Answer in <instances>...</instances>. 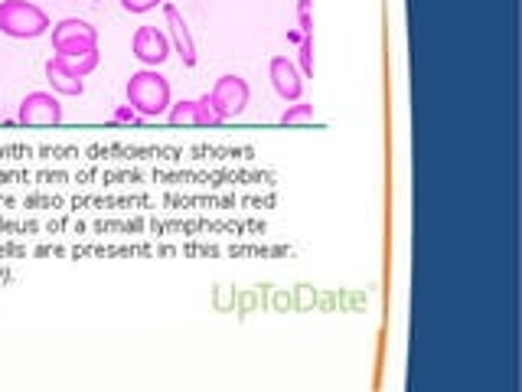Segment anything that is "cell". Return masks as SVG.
<instances>
[{"label":"cell","instance_id":"13","mask_svg":"<svg viewBox=\"0 0 522 392\" xmlns=\"http://www.w3.org/2000/svg\"><path fill=\"white\" fill-rule=\"evenodd\" d=\"M213 125H222V118L216 115L213 98L206 92L203 98H196V128H213Z\"/></svg>","mask_w":522,"mask_h":392},{"label":"cell","instance_id":"15","mask_svg":"<svg viewBox=\"0 0 522 392\" xmlns=\"http://www.w3.org/2000/svg\"><path fill=\"white\" fill-rule=\"evenodd\" d=\"M111 118L121 121V125H138V121H141V115L134 112L131 105H121V108H115V115H111Z\"/></svg>","mask_w":522,"mask_h":392},{"label":"cell","instance_id":"2","mask_svg":"<svg viewBox=\"0 0 522 392\" xmlns=\"http://www.w3.org/2000/svg\"><path fill=\"white\" fill-rule=\"evenodd\" d=\"M49 14L30 0H4L0 4V33L10 40H36L49 33Z\"/></svg>","mask_w":522,"mask_h":392},{"label":"cell","instance_id":"5","mask_svg":"<svg viewBox=\"0 0 522 392\" xmlns=\"http://www.w3.org/2000/svg\"><path fill=\"white\" fill-rule=\"evenodd\" d=\"M20 125H59L62 121V102L56 92H43L36 89L20 102V112H17Z\"/></svg>","mask_w":522,"mask_h":392},{"label":"cell","instance_id":"8","mask_svg":"<svg viewBox=\"0 0 522 392\" xmlns=\"http://www.w3.org/2000/svg\"><path fill=\"white\" fill-rule=\"evenodd\" d=\"M164 20H167V36H170V46H173V53H177L183 59V66L186 69H193L196 66V40H193V33L190 27H186V20L183 14L173 4H164Z\"/></svg>","mask_w":522,"mask_h":392},{"label":"cell","instance_id":"14","mask_svg":"<svg viewBox=\"0 0 522 392\" xmlns=\"http://www.w3.org/2000/svg\"><path fill=\"white\" fill-rule=\"evenodd\" d=\"M167 0H121V7L128 10V14H147V10L154 7H164Z\"/></svg>","mask_w":522,"mask_h":392},{"label":"cell","instance_id":"7","mask_svg":"<svg viewBox=\"0 0 522 392\" xmlns=\"http://www.w3.org/2000/svg\"><path fill=\"white\" fill-rule=\"evenodd\" d=\"M268 76H271V89L278 92V98H284V102H301L304 76H301V69H297L294 59L275 56L271 59V66H268Z\"/></svg>","mask_w":522,"mask_h":392},{"label":"cell","instance_id":"6","mask_svg":"<svg viewBox=\"0 0 522 392\" xmlns=\"http://www.w3.org/2000/svg\"><path fill=\"white\" fill-rule=\"evenodd\" d=\"M131 49L147 69L164 66L170 59V53H173L170 36L160 27H138V33H134V40H131Z\"/></svg>","mask_w":522,"mask_h":392},{"label":"cell","instance_id":"12","mask_svg":"<svg viewBox=\"0 0 522 392\" xmlns=\"http://www.w3.org/2000/svg\"><path fill=\"white\" fill-rule=\"evenodd\" d=\"M167 118H170V125H196V98H183V102H177V105H170V112H167Z\"/></svg>","mask_w":522,"mask_h":392},{"label":"cell","instance_id":"3","mask_svg":"<svg viewBox=\"0 0 522 392\" xmlns=\"http://www.w3.org/2000/svg\"><path fill=\"white\" fill-rule=\"evenodd\" d=\"M53 49L56 56H85L98 49V30L89 20L66 17L53 27Z\"/></svg>","mask_w":522,"mask_h":392},{"label":"cell","instance_id":"4","mask_svg":"<svg viewBox=\"0 0 522 392\" xmlns=\"http://www.w3.org/2000/svg\"><path fill=\"white\" fill-rule=\"evenodd\" d=\"M209 98H213L216 115L222 118V125H226V121L242 118V112L248 108V98H252V89H248V82L242 76H219Z\"/></svg>","mask_w":522,"mask_h":392},{"label":"cell","instance_id":"1","mask_svg":"<svg viewBox=\"0 0 522 392\" xmlns=\"http://www.w3.org/2000/svg\"><path fill=\"white\" fill-rule=\"evenodd\" d=\"M128 105L141 118H164L170 112V82L160 76L157 69H141L131 72L128 79Z\"/></svg>","mask_w":522,"mask_h":392},{"label":"cell","instance_id":"9","mask_svg":"<svg viewBox=\"0 0 522 392\" xmlns=\"http://www.w3.org/2000/svg\"><path fill=\"white\" fill-rule=\"evenodd\" d=\"M310 4L314 0H297V33H301V53H297V59H301V76L304 79H314V20H310Z\"/></svg>","mask_w":522,"mask_h":392},{"label":"cell","instance_id":"11","mask_svg":"<svg viewBox=\"0 0 522 392\" xmlns=\"http://www.w3.org/2000/svg\"><path fill=\"white\" fill-rule=\"evenodd\" d=\"M314 121V105L310 102H291L281 112V125H310Z\"/></svg>","mask_w":522,"mask_h":392},{"label":"cell","instance_id":"10","mask_svg":"<svg viewBox=\"0 0 522 392\" xmlns=\"http://www.w3.org/2000/svg\"><path fill=\"white\" fill-rule=\"evenodd\" d=\"M46 82L53 85L56 95H66V98H76V95L85 92V79L76 76V72H72L66 63H62L59 56H53V59L46 63Z\"/></svg>","mask_w":522,"mask_h":392}]
</instances>
